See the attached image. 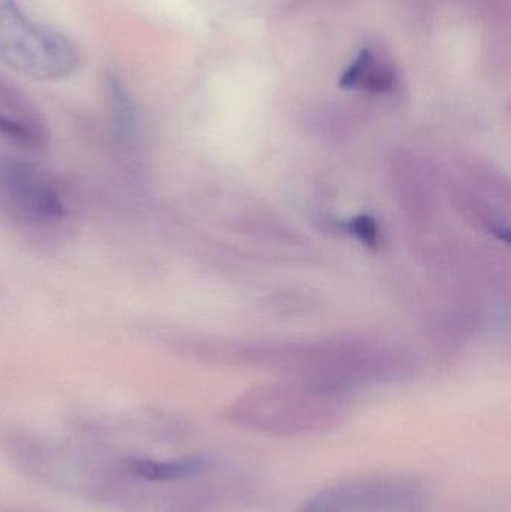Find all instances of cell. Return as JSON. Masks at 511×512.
<instances>
[{"mask_svg":"<svg viewBox=\"0 0 511 512\" xmlns=\"http://www.w3.org/2000/svg\"><path fill=\"white\" fill-rule=\"evenodd\" d=\"M0 63L38 81H59L84 65L80 45L30 17L17 0H0Z\"/></svg>","mask_w":511,"mask_h":512,"instance_id":"obj_1","label":"cell"},{"mask_svg":"<svg viewBox=\"0 0 511 512\" xmlns=\"http://www.w3.org/2000/svg\"><path fill=\"white\" fill-rule=\"evenodd\" d=\"M426 490L402 475L357 478L321 490L296 512H422Z\"/></svg>","mask_w":511,"mask_h":512,"instance_id":"obj_2","label":"cell"},{"mask_svg":"<svg viewBox=\"0 0 511 512\" xmlns=\"http://www.w3.org/2000/svg\"><path fill=\"white\" fill-rule=\"evenodd\" d=\"M0 204L24 224H56L65 216L57 189L32 165L18 159L0 161Z\"/></svg>","mask_w":511,"mask_h":512,"instance_id":"obj_3","label":"cell"},{"mask_svg":"<svg viewBox=\"0 0 511 512\" xmlns=\"http://www.w3.org/2000/svg\"><path fill=\"white\" fill-rule=\"evenodd\" d=\"M0 134L24 149L45 150L50 144L47 119L36 102L0 75Z\"/></svg>","mask_w":511,"mask_h":512,"instance_id":"obj_4","label":"cell"},{"mask_svg":"<svg viewBox=\"0 0 511 512\" xmlns=\"http://www.w3.org/2000/svg\"><path fill=\"white\" fill-rule=\"evenodd\" d=\"M104 101L108 123L117 143L134 146L140 137V108L123 75L114 69L104 78Z\"/></svg>","mask_w":511,"mask_h":512,"instance_id":"obj_5","label":"cell"},{"mask_svg":"<svg viewBox=\"0 0 511 512\" xmlns=\"http://www.w3.org/2000/svg\"><path fill=\"white\" fill-rule=\"evenodd\" d=\"M398 83L395 69L372 50L362 51L342 78L345 89H360L371 93L392 92Z\"/></svg>","mask_w":511,"mask_h":512,"instance_id":"obj_6","label":"cell"},{"mask_svg":"<svg viewBox=\"0 0 511 512\" xmlns=\"http://www.w3.org/2000/svg\"><path fill=\"white\" fill-rule=\"evenodd\" d=\"M209 456H191L176 460H132L126 465L129 474L149 481H179L198 477L213 468Z\"/></svg>","mask_w":511,"mask_h":512,"instance_id":"obj_7","label":"cell"},{"mask_svg":"<svg viewBox=\"0 0 511 512\" xmlns=\"http://www.w3.org/2000/svg\"><path fill=\"white\" fill-rule=\"evenodd\" d=\"M351 231H353L366 246L377 245V225H375L374 219L369 218V216L354 219V221L351 222Z\"/></svg>","mask_w":511,"mask_h":512,"instance_id":"obj_8","label":"cell"}]
</instances>
